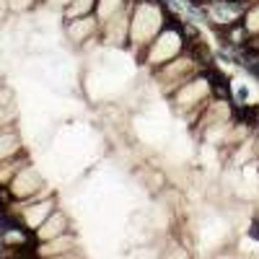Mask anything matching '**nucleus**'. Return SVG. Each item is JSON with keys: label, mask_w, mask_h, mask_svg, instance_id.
I'll return each instance as SVG.
<instances>
[{"label": "nucleus", "mask_w": 259, "mask_h": 259, "mask_svg": "<svg viewBox=\"0 0 259 259\" xmlns=\"http://www.w3.org/2000/svg\"><path fill=\"white\" fill-rule=\"evenodd\" d=\"M166 24H168V8L161 0L133 3V8H130V45H127V50L138 57Z\"/></svg>", "instance_id": "1"}, {"label": "nucleus", "mask_w": 259, "mask_h": 259, "mask_svg": "<svg viewBox=\"0 0 259 259\" xmlns=\"http://www.w3.org/2000/svg\"><path fill=\"white\" fill-rule=\"evenodd\" d=\"M182 16L177 13H168V24L156 34V39L135 57L148 73L158 70L161 65L171 62L174 57H179L184 50H187V39H184V29H182Z\"/></svg>", "instance_id": "2"}, {"label": "nucleus", "mask_w": 259, "mask_h": 259, "mask_svg": "<svg viewBox=\"0 0 259 259\" xmlns=\"http://www.w3.org/2000/svg\"><path fill=\"white\" fill-rule=\"evenodd\" d=\"M207 68H210V65H207L202 57H197L194 52L184 50L179 57H174L171 62L161 65L158 70L150 73V80H153V85L168 99L177 89H182L184 83H189L194 75H200V73L207 70Z\"/></svg>", "instance_id": "3"}, {"label": "nucleus", "mask_w": 259, "mask_h": 259, "mask_svg": "<svg viewBox=\"0 0 259 259\" xmlns=\"http://www.w3.org/2000/svg\"><path fill=\"white\" fill-rule=\"evenodd\" d=\"M212 83H210V75L207 70H202L200 75H194L189 83H184L182 89H177L174 94L168 96V104H171V112L177 117L187 119L189 124L202 114V109L210 104L212 99Z\"/></svg>", "instance_id": "4"}, {"label": "nucleus", "mask_w": 259, "mask_h": 259, "mask_svg": "<svg viewBox=\"0 0 259 259\" xmlns=\"http://www.w3.org/2000/svg\"><path fill=\"white\" fill-rule=\"evenodd\" d=\"M60 207V200H57V192H47L41 194V197H31V200H13L11 202V212L16 215V218L24 223L26 228H31L36 233V228L45 223L50 215Z\"/></svg>", "instance_id": "5"}, {"label": "nucleus", "mask_w": 259, "mask_h": 259, "mask_svg": "<svg viewBox=\"0 0 259 259\" xmlns=\"http://www.w3.org/2000/svg\"><path fill=\"white\" fill-rule=\"evenodd\" d=\"M251 6V0H210L202 6L205 24L212 26V31L228 29L233 24H241L246 18V11Z\"/></svg>", "instance_id": "6"}, {"label": "nucleus", "mask_w": 259, "mask_h": 259, "mask_svg": "<svg viewBox=\"0 0 259 259\" xmlns=\"http://www.w3.org/2000/svg\"><path fill=\"white\" fill-rule=\"evenodd\" d=\"M62 31L68 36V41L73 47H89L91 41H99L101 34V24L94 13H83V16H70V18H62Z\"/></svg>", "instance_id": "7"}, {"label": "nucleus", "mask_w": 259, "mask_h": 259, "mask_svg": "<svg viewBox=\"0 0 259 259\" xmlns=\"http://www.w3.org/2000/svg\"><path fill=\"white\" fill-rule=\"evenodd\" d=\"M13 200H31V197H41V194L52 192V187H47L45 177L39 174V168L34 163H26L18 174L11 179L8 184Z\"/></svg>", "instance_id": "8"}, {"label": "nucleus", "mask_w": 259, "mask_h": 259, "mask_svg": "<svg viewBox=\"0 0 259 259\" xmlns=\"http://www.w3.org/2000/svg\"><path fill=\"white\" fill-rule=\"evenodd\" d=\"M80 249L78 244V236L75 231H68L57 236V239H50V241H41L36 246V256H47V259H65V256H75Z\"/></svg>", "instance_id": "9"}, {"label": "nucleus", "mask_w": 259, "mask_h": 259, "mask_svg": "<svg viewBox=\"0 0 259 259\" xmlns=\"http://www.w3.org/2000/svg\"><path fill=\"white\" fill-rule=\"evenodd\" d=\"M68 231H75V228H73V221H70V215L65 212L62 207H57V210L50 215V218L36 228V239H39V244H41V241L57 239V236L68 233Z\"/></svg>", "instance_id": "10"}, {"label": "nucleus", "mask_w": 259, "mask_h": 259, "mask_svg": "<svg viewBox=\"0 0 259 259\" xmlns=\"http://www.w3.org/2000/svg\"><path fill=\"white\" fill-rule=\"evenodd\" d=\"M26 163H31V158H29L26 150H21V153H16V156H11V158H6V161H0V187H8L11 179H13Z\"/></svg>", "instance_id": "11"}, {"label": "nucleus", "mask_w": 259, "mask_h": 259, "mask_svg": "<svg viewBox=\"0 0 259 259\" xmlns=\"http://www.w3.org/2000/svg\"><path fill=\"white\" fill-rule=\"evenodd\" d=\"M21 150H26L24 143H21V135H18V127H8V130H0V161H6Z\"/></svg>", "instance_id": "12"}, {"label": "nucleus", "mask_w": 259, "mask_h": 259, "mask_svg": "<svg viewBox=\"0 0 259 259\" xmlns=\"http://www.w3.org/2000/svg\"><path fill=\"white\" fill-rule=\"evenodd\" d=\"M127 6H130V0H96L94 16L99 18V24H104V21H109V18L117 16L119 11H124Z\"/></svg>", "instance_id": "13"}, {"label": "nucleus", "mask_w": 259, "mask_h": 259, "mask_svg": "<svg viewBox=\"0 0 259 259\" xmlns=\"http://www.w3.org/2000/svg\"><path fill=\"white\" fill-rule=\"evenodd\" d=\"M96 0H70V6L65 8L62 18H70V16H83V13H94Z\"/></svg>", "instance_id": "14"}, {"label": "nucleus", "mask_w": 259, "mask_h": 259, "mask_svg": "<svg viewBox=\"0 0 259 259\" xmlns=\"http://www.w3.org/2000/svg\"><path fill=\"white\" fill-rule=\"evenodd\" d=\"M244 24H246V29L251 31V36H256V34H259V0L249 6V11H246V18H244Z\"/></svg>", "instance_id": "15"}, {"label": "nucleus", "mask_w": 259, "mask_h": 259, "mask_svg": "<svg viewBox=\"0 0 259 259\" xmlns=\"http://www.w3.org/2000/svg\"><path fill=\"white\" fill-rule=\"evenodd\" d=\"M246 236H249L251 241H256V244H259V221H256V218L249 223V228H246Z\"/></svg>", "instance_id": "16"}, {"label": "nucleus", "mask_w": 259, "mask_h": 259, "mask_svg": "<svg viewBox=\"0 0 259 259\" xmlns=\"http://www.w3.org/2000/svg\"><path fill=\"white\" fill-rule=\"evenodd\" d=\"M254 148H256V158H259V130L254 133Z\"/></svg>", "instance_id": "17"}, {"label": "nucleus", "mask_w": 259, "mask_h": 259, "mask_svg": "<svg viewBox=\"0 0 259 259\" xmlns=\"http://www.w3.org/2000/svg\"><path fill=\"white\" fill-rule=\"evenodd\" d=\"M133 3H143V0H133Z\"/></svg>", "instance_id": "18"}, {"label": "nucleus", "mask_w": 259, "mask_h": 259, "mask_svg": "<svg viewBox=\"0 0 259 259\" xmlns=\"http://www.w3.org/2000/svg\"><path fill=\"white\" fill-rule=\"evenodd\" d=\"M256 171H259V166H256Z\"/></svg>", "instance_id": "19"}]
</instances>
